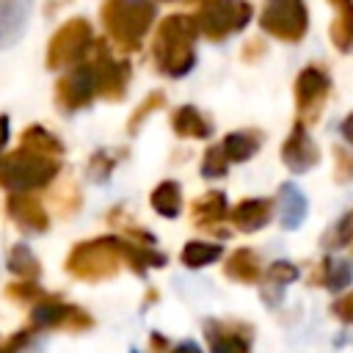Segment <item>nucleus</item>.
Segmentation results:
<instances>
[{
    "label": "nucleus",
    "instance_id": "nucleus-11",
    "mask_svg": "<svg viewBox=\"0 0 353 353\" xmlns=\"http://www.w3.org/2000/svg\"><path fill=\"white\" fill-rule=\"evenodd\" d=\"M331 91V77L323 66L309 63L298 72L295 77V108L303 124H314L320 119V110L328 99Z\"/></svg>",
    "mask_w": 353,
    "mask_h": 353
},
{
    "label": "nucleus",
    "instance_id": "nucleus-28",
    "mask_svg": "<svg viewBox=\"0 0 353 353\" xmlns=\"http://www.w3.org/2000/svg\"><path fill=\"white\" fill-rule=\"evenodd\" d=\"M221 254H223V248H221L218 243L190 240V243H185V245H182V251H179V262H182L185 268H190V270H201V268H207V265L218 262V259H221Z\"/></svg>",
    "mask_w": 353,
    "mask_h": 353
},
{
    "label": "nucleus",
    "instance_id": "nucleus-40",
    "mask_svg": "<svg viewBox=\"0 0 353 353\" xmlns=\"http://www.w3.org/2000/svg\"><path fill=\"white\" fill-rule=\"evenodd\" d=\"M8 135H11V121H8V116H6V113H0V157L6 154Z\"/></svg>",
    "mask_w": 353,
    "mask_h": 353
},
{
    "label": "nucleus",
    "instance_id": "nucleus-24",
    "mask_svg": "<svg viewBox=\"0 0 353 353\" xmlns=\"http://www.w3.org/2000/svg\"><path fill=\"white\" fill-rule=\"evenodd\" d=\"M336 11L334 22L328 25V39L339 52H347L353 47V0H328Z\"/></svg>",
    "mask_w": 353,
    "mask_h": 353
},
{
    "label": "nucleus",
    "instance_id": "nucleus-3",
    "mask_svg": "<svg viewBox=\"0 0 353 353\" xmlns=\"http://www.w3.org/2000/svg\"><path fill=\"white\" fill-rule=\"evenodd\" d=\"M121 237L119 234H102L91 240H80L69 248L63 268L77 281H108L121 270Z\"/></svg>",
    "mask_w": 353,
    "mask_h": 353
},
{
    "label": "nucleus",
    "instance_id": "nucleus-38",
    "mask_svg": "<svg viewBox=\"0 0 353 353\" xmlns=\"http://www.w3.org/2000/svg\"><path fill=\"white\" fill-rule=\"evenodd\" d=\"M265 52H268V47H265V39H259V36L248 39V41L243 44V50H240V55H243V61H245V63H256Z\"/></svg>",
    "mask_w": 353,
    "mask_h": 353
},
{
    "label": "nucleus",
    "instance_id": "nucleus-5",
    "mask_svg": "<svg viewBox=\"0 0 353 353\" xmlns=\"http://www.w3.org/2000/svg\"><path fill=\"white\" fill-rule=\"evenodd\" d=\"M254 17V6L248 0H201L199 14L193 17L196 33L207 41H223L232 33L243 30Z\"/></svg>",
    "mask_w": 353,
    "mask_h": 353
},
{
    "label": "nucleus",
    "instance_id": "nucleus-34",
    "mask_svg": "<svg viewBox=\"0 0 353 353\" xmlns=\"http://www.w3.org/2000/svg\"><path fill=\"white\" fill-rule=\"evenodd\" d=\"M149 347H152V353H201V347H199L193 339L171 342V339H165L160 331H152V334H149Z\"/></svg>",
    "mask_w": 353,
    "mask_h": 353
},
{
    "label": "nucleus",
    "instance_id": "nucleus-30",
    "mask_svg": "<svg viewBox=\"0 0 353 353\" xmlns=\"http://www.w3.org/2000/svg\"><path fill=\"white\" fill-rule=\"evenodd\" d=\"M165 105V94L157 88V91H149L138 105H135V110L130 113V121H127V132L130 135H135L138 130H141V124L154 113V110H160Z\"/></svg>",
    "mask_w": 353,
    "mask_h": 353
},
{
    "label": "nucleus",
    "instance_id": "nucleus-19",
    "mask_svg": "<svg viewBox=\"0 0 353 353\" xmlns=\"http://www.w3.org/2000/svg\"><path fill=\"white\" fill-rule=\"evenodd\" d=\"M171 130L176 138H196V141H204L212 135L210 119L196 105H179L171 113Z\"/></svg>",
    "mask_w": 353,
    "mask_h": 353
},
{
    "label": "nucleus",
    "instance_id": "nucleus-43",
    "mask_svg": "<svg viewBox=\"0 0 353 353\" xmlns=\"http://www.w3.org/2000/svg\"><path fill=\"white\" fill-rule=\"evenodd\" d=\"M188 3H199V0H188Z\"/></svg>",
    "mask_w": 353,
    "mask_h": 353
},
{
    "label": "nucleus",
    "instance_id": "nucleus-18",
    "mask_svg": "<svg viewBox=\"0 0 353 353\" xmlns=\"http://www.w3.org/2000/svg\"><path fill=\"white\" fill-rule=\"evenodd\" d=\"M223 273L229 281H237V284H259L262 262L254 248H234L223 262Z\"/></svg>",
    "mask_w": 353,
    "mask_h": 353
},
{
    "label": "nucleus",
    "instance_id": "nucleus-33",
    "mask_svg": "<svg viewBox=\"0 0 353 353\" xmlns=\"http://www.w3.org/2000/svg\"><path fill=\"white\" fill-rule=\"evenodd\" d=\"M44 295H50L47 290H41L36 281H30V279H19V281H14V284H8L6 287V298L8 301H14V303H36V301H41Z\"/></svg>",
    "mask_w": 353,
    "mask_h": 353
},
{
    "label": "nucleus",
    "instance_id": "nucleus-41",
    "mask_svg": "<svg viewBox=\"0 0 353 353\" xmlns=\"http://www.w3.org/2000/svg\"><path fill=\"white\" fill-rule=\"evenodd\" d=\"M339 132H342V138L353 146V113H347L345 119H342V124H339Z\"/></svg>",
    "mask_w": 353,
    "mask_h": 353
},
{
    "label": "nucleus",
    "instance_id": "nucleus-39",
    "mask_svg": "<svg viewBox=\"0 0 353 353\" xmlns=\"http://www.w3.org/2000/svg\"><path fill=\"white\" fill-rule=\"evenodd\" d=\"M30 339V328H25V331H17L8 342H3L0 345V353H19L22 347H25V342Z\"/></svg>",
    "mask_w": 353,
    "mask_h": 353
},
{
    "label": "nucleus",
    "instance_id": "nucleus-20",
    "mask_svg": "<svg viewBox=\"0 0 353 353\" xmlns=\"http://www.w3.org/2000/svg\"><path fill=\"white\" fill-rule=\"evenodd\" d=\"M276 201H279L281 226H284L287 232L298 229V226L303 223V218H306V210H309L306 196L298 190V185H292V182L279 185V196H276Z\"/></svg>",
    "mask_w": 353,
    "mask_h": 353
},
{
    "label": "nucleus",
    "instance_id": "nucleus-31",
    "mask_svg": "<svg viewBox=\"0 0 353 353\" xmlns=\"http://www.w3.org/2000/svg\"><path fill=\"white\" fill-rule=\"evenodd\" d=\"M226 171H229V160H226L221 143L207 146L204 157H201V176L204 179H221V176H226Z\"/></svg>",
    "mask_w": 353,
    "mask_h": 353
},
{
    "label": "nucleus",
    "instance_id": "nucleus-12",
    "mask_svg": "<svg viewBox=\"0 0 353 353\" xmlns=\"http://www.w3.org/2000/svg\"><path fill=\"white\" fill-rule=\"evenodd\" d=\"M204 339L210 353H251L254 328L243 320H207Z\"/></svg>",
    "mask_w": 353,
    "mask_h": 353
},
{
    "label": "nucleus",
    "instance_id": "nucleus-35",
    "mask_svg": "<svg viewBox=\"0 0 353 353\" xmlns=\"http://www.w3.org/2000/svg\"><path fill=\"white\" fill-rule=\"evenodd\" d=\"M52 201H55V207H58L63 215H69V212H74V210L80 207V190L74 188V182H66V185H61V188L52 193Z\"/></svg>",
    "mask_w": 353,
    "mask_h": 353
},
{
    "label": "nucleus",
    "instance_id": "nucleus-42",
    "mask_svg": "<svg viewBox=\"0 0 353 353\" xmlns=\"http://www.w3.org/2000/svg\"><path fill=\"white\" fill-rule=\"evenodd\" d=\"M160 3H174V0H160Z\"/></svg>",
    "mask_w": 353,
    "mask_h": 353
},
{
    "label": "nucleus",
    "instance_id": "nucleus-8",
    "mask_svg": "<svg viewBox=\"0 0 353 353\" xmlns=\"http://www.w3.org/2000/svg\"><path fill=\"white\" fill-rule=\"evenodd\" d=\"M30 331H69V334H80L88 331L94 325V317L77 306V303H66L55 295H44L41 301H36L30 306Z\"/></svg>",
    "mask_w": 353,
    "mask_h": 353
},
{
    "label": "nucleus",
    "instance_id": "nucleus-10",
    "mask_svg": "<svg viewBox=\"0 0 353 353\" xmlns=\"http://www.w3.org/2000/svg\"><path fill=\"white\" fill-rule=\"evenodd\" d=\"M52 97L63 113H77V110L88 108L97 97V77H94L91 61H80V63L69 66V72H63L55 80Z\"/></svg>",
    "mask_w": 353,
    "mask_h": 353
},
{
    "label": "nucleus",
    "instance_id": "nucleus-37",
    "mask_svg": "<svg viewBox=\"0 0 353 353\" xmlns=\"http://www.w3.org/2000/svg\"><path fill=\"white\" fill-rule=\"evenodd\" d=\"M331 312H334V317H336V320H342V323L353 325V292H347V295L336 298V301L331 303Z\"/></svg>",
    "mask_w": 353,
    "mask_h": 353
},
{
    "label": "nucleus",
    "instance_id": "nucleus-9",
    "mask_svg": "<svg viewBox=\"0 0 353 353\" xmlns=\"http://www.w3.org/2000/svg\"><path fill=\"white\" fill-rule=\"evenodd\" d=\"M94 58V77H97V94L108 102H121L127 88H130V77H132V66L127 58H113V52L108 50V41L99 39L91 44Z\"/></svg>",
    "mask_w": 353,
    "mask_h": 353
},
{
    "label": "nucleus",
    "instance_id": "nucleus-2",
    "mask_svg": "<svg viewBox=\"0 0 353 353\" xmlns=\"http://www.w3.org/2000/svg\"><path fill=\"white\" fill-rule=\"evenodd\" d=\"M99 19L108 33V41H113L116 50L135 52L154 22V3L152 0H102Z\"/></svg>",
    "mask_w": 353,
    "mask_h": 353
},
{
    "label": "nucleus",
    "instance_id": "nucleus-36",
    "mask_svg": "<svg viewBox=\"0 0 353 353\" xmlns=\"http://www.w3.org/2000/svg\"><path fill=\"white\" fill-rule=\"evenodd\" d=\"M334 182L345 185L353 179V152H347L345 146H336L334 149Z\"/></svg>",
    "mask_w": 353,
    "mask_h": 353
},
{
    "label": "nucleus",
    "instance_id": "nucleus-26",
    "mask_svg": "<svg viewBox=\"0 0 353 353\" xmlns=\"http://www.w3.org/2000/svg\"><path fill=\"white\" fill-rule=\"evenodd\" d=\"M149 204L160 218H176L182 212V185L174 179H163L152 188L149 193Z\"/></svg>",
    "mask_w": 353,
    "mask_h": 353
},
{
    "label": "nucleus",
    "instance_id": "nucleus-4",
    "mask_svg": "<svg viewBox=\"0 0 353 353\" xmlns=\"http://www.w3.org/2000/svg\"><path fill=\"white\" fill-rule=\"evenodd\" d=\"M61 174L58 157H44L28 149H14L0 157V188L8 193H33L50 188Z\"/></svg>",
    "mask_w": 353,
    "mask_h": 353
},
{
    "label": "nucleus",
    "instance_id": "nucleus-23",
    "mask_svg": "<svg viewBox=\"0 0 353 353\" xmlns=\"http://www.w3.org/2000/svg\"><path fill=\"white\" fill-rule=\"evenodd\" d=\"M19 146L28 149V152H36V154H44V157H63V143L55 132H50L47 127L41 124H28L22 132H19Z\"/></svg>",
    "mask_w": 353,
    "mask_h": 353
},
{
    "label": "nucleus",
    "instance_id": "nucleus-21",
    "mask_svg": "<svg viewBox=\"0 0 353 353\" xmlns=\"http://www.w3.org/2000/svg\"><path fill=\"white\" fill-rule=\"evenodd\" d=\"M262 146V132L259 130H234L229 135H223L221 149L226 154L229 163H245L251 160Z\"/></svg>",
    "mask_w": 353,
    "mask_h": 353
},
{
    "label": "nucleus",
    "instance_id": "nucleus-6",
    "mask_svg": "<svg viewBox=\"0 0 353 353\" xmlns=\"http://www.w3.org/2000/svg\"><path fill=\"white\" fill-rule=\"evenodd\" d=\"M94 44V28L85 17H72L66 19L47 41V52H44V63L47 69H66L80 63Z\"/></svg>",
    "mask_w": 353,
    "mask_h": 353
},
{
    "label": "nucleus",
    "instance_id": "nucleus-14",
    "mask_svg": "<svg viewBox=\"0 0 353 353\" xmlns=\"http://www.w3.org/2000/svg\"><path fill=\"white\" fill-rule=\"evenodd\" d=\"M6 215L22 229L25 234H44L50 229V212L33 193H8Z\"/></svg>",
    "mask_w": 353,
    "mask_h": 353
},
{
    "label": "nucleus",
    "instance_id": "nucleus-17",
    "mask_svg": "<svg viewBox=\"0 0 353 353\" xmlns=\"http://www.w3.org/2000/svg\"><path fill=\"white\" fill-rule=\"evenodd\" d=\"M309 281L317 284V287H325L331 292H339V290H345L353 281V262L350 259H342V256L325 254L320 259V265L314 268V273H312Z\"/></svg>",
    "mask_w": 353,
    "mask_h": 353
},
{
    "label": "nucleus",
    "instance_id": "nucleus-27",
    "mask_svg": "<svg viewBox=\"0 0 353 353\" xmlns=\"http://www.w3.org/2000/svg\"><path fill=\"white\" fill-rule=\"evenodd\" d=\"M6 268H8V273L17 276V279L39 281V276H41V262L36 259V254H33L25 243H14V245L6 251Z\"/></svg>",
    "mask_w": 353,
    "mask_h": 353
},
{
    "label": "nucleus",
    "instance_id": "nucleus-13",
    "mask_svg": "<svg viewBox=\"0 0 353 353\" xmlns=\"http://www.w3.org/2000/svg\"><path fill=\"white\" fill-rule=\"evenodd\" d=\"M279 154H281V163H284L292 174H306L309 168H314V165L320 163V149H317V143L312 141V135H309V130H306V124H303L301 119L292 124V130H290V135L284 138Z\"/></svg>",
    "mask_w": 353,
    "mask_h": 353
},
{
    "label": "nucleus",
    "instance_id": "nucleus-7",
    "mask_svg": "<svg viewBox=\"0 0 353 353\" xmlns=\"http://www.w3.org/2000/svg\"><path fill=\"white\" fill-rule=\"evenodd\" d=\"M262 33L279 41H301L309 30V8L303 0H265L259 14Z\"/></svg>",
    "mask_w": 353,
    "mask_h": 353
},
{
    "label": "nucleus",
    "instance_id": "nucleus-16",
    "mask_svg": "<svg viewBox=\"0 0 353 353\" xmlns=\"http://www.w3.org/2000/svg\"><path fill=\"white\" fill-rule=\"evenodd\" d=\"M273 199H243L240 204L229 207L226 218L232 221V226L243 234H254L259 232L265 223H270L273 218Z\"/></svg>",
    "mask_w": 353,
    "mask_h": 353
},
{
    "label": "nucleus",
    "instance_id": "nucleus-1",
    "mask_svg": "<svg viewBox=\"0 0 353 353\" xmlns=\"http://www.w3.org/2000/svg\"><path fill=\"white\" fill-rule=\"evenodd\" d=\"M196 25L188 14H168L152 39V61L154 69L165 77H185L196 66Z\"/></svg>",
    "mask_w": 353,
    "mask_h": 353
},
{
    "label": "nucleus",
    "instance_id": "nucleus-25",
    "mask_svg": "<svg viewBox=\"0 0 353 353\" xmlns=\"http://www.w3.org/2000/svg\"><path fill=\"white\" fill-rule=\"evenodd\" d=\"M28 22V0H0V47L19 39Z\"/></svg>",
    "mask_w": 353,
    "mask_h": 353
},
{
    "label": "nucleus",
    "instance_id": "nucleus-22",
    "mask_svg": "<svg viewBox=\"0 0 353 353\" xmlns=\"http://www.w3.org/2000/svg\"><path fill=\"white\" fill-rule=\"evenodd\" d=\"M298 276H301V270H298L295 262H287V259H276V262H270V265L262 270V279H265V284L270 287V290H262V301H268L270 306H276L281 290H284L287 284L298 281Z\"/></svg>",
    "mask_w": 353,
    "mask_h": 353
},
{
    "label": "nucleus",
    "instance_id": "nucleus-29",
    "mask_svg": "<svg viewBox=\"0 0 353 353\" xmlns=\"http://www.w3.org/2000/svg\"><path fill=\"white\" fill-rule=\"evenodd\" d=\"M347 245H353V207L323 234V248L339 251V248H347Z\"/></svg>",
    "mask_w": 353,
    "mask_h": 353
},
{
    "label": "nucleus",
    "instance_id": "nucleus-32",
    "mask_svg": "<svg viewBox=\"0 0 353 353\" xmlns=\"http://www.w3.org/2000/svg\"><path fill=\"white\" fill-rule=\"evenodd\" d=\"M119 157H121V152H108V149L94 152L91 160H88V179H94V182H105V179L113 174Z\"/></svg>",
    "mask_w": 353,
    "mask_h": 353
},
{
    "label": "nucleus",
    "instance_id": "nucleus-15",
    "mask_svg": "<svg viewBox=\"0 0 353 353\" xmlns=\"http://www.w3.org/2000/svg\"><path fill=\"white\" fill-rule=\"evenodd\" d=\"M193 223L212 232V234H221V237H229L232 232L223 229V221H226V212H229V204H226V196L221 190H207L201 193L193 204Z\"/></svg>",
    "mask_w": 353,
    "mask_h": 353
}]
</instances>
